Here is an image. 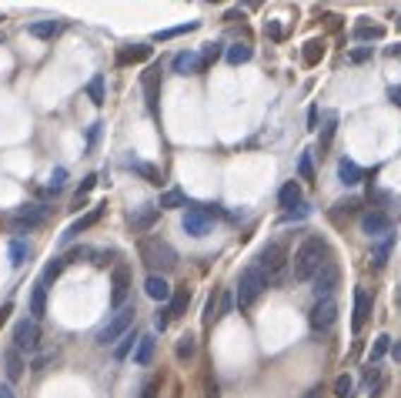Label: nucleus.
Listing matches in <instances>:
<instances>
[{"mask_svg": "<svg viewBox=\"0 0 401 398\" xmlns=\"http://www.w3.org/2000/svg\"><path fill=\"white\" fill-rule=\"evenodd\" d=\"M157 80H161V71H157V67H148L144 78H140L144 94H148V111L150 114H157V101H161V94H157Z\"/></svg>", "mask_w": 401, "mask_h": 398, "instance_id": "2eb2a0df", "label": "nucleus"}, {"mask_svg": "<svg viewBox=\"0 0 401 398\" xmlns=\"http://www.w3.org/2000/svg\"><path fill=\"white\" fill-rule=\"evenodd\" d=\"M221 57V44H204V51H200V64L208 67L211 61H217Z\"/></svg>", "mask_w": 401, "mask_h": 398, "instance_id": "79ce46f5", "label": "nucleus"}, {"mask_svg": "<svg viewBox=\"0 0 401 398\" xmlns=\"http://www.w3.org/2000/svg\"><path fill=\"white\" fill-rule=\"evenodd\" d=\"M388 97H391V104H398V107H401V88H391Z\"/></svg>", "mask_w": 401, "mask_h": 398, "instance_id": "3c124183", "label": "nucleus"}, {"mask_svg": "<svg viewBox=\"0 0 401 398\" xmlns=\"http://www.w3.org/2000/svg\"><path fill=\"white\" fill-rule=\"evenodd\" d=\"M67 268V258H54V261H50L47 268H44V275H40V284H44V288H47L50 282H57V278H61V271Z\"/></svg>", "mask_w": 401, "mask_h": 398, "instance_id": "2f4dec72", "label": "nucleus"}, {"mask_svg": "<svg viewBox=\"0 0 401 398\" xmlns=\"http://www.w3.org/2000/svg\"><path fill=\"white\" fill-rule=\"evenodd\" d=\"M138 342H140V334H134V328H131V332H127L124 338H121V342L114 345V358H127V355H131V351L138 348Z\"/></svg>", "mask_w": 401, "mask_h": 398, "instance_id": "c85d7f7f", "label": "nucleus"}, {"mask_svg": "<svg viewBox=\"0 0 401 398\" xmlns=\"http://www.w3.org/2000/svg\"><path fill=\"white\" fill-rule=\"evenodd\" d=\"M335 395H338V398H351V378H348V375H338V378H335Z\"/></svg>", "mask_w": 401, "mask_h": 398, "instance_id": "37998d69", "label": "nucleus"}, {"mask_svg": "<svg viewBox=\"0 0 401 398\" xmlns=\"http://www.w3.org/2000/svg\"><path fill=\"white\" fill-rule=\"evenodd\" d=\"M171 67H174V74H181V78H188V74H200V71H204V64H200V54H194V51L177 54L174 61H171Z\"/></svg>", "mask_w": 401, "mask_h": 398, "instance_id": "4468645a", "label": "nucleus"}, {"mask_svg": "<svg viewBox=\"0 0 401 398\" xmlns=\"http://www.w3.org/2000/svg\"><path fill=\"white\" fill-rule=\"evenodd\" d=\"M338 178H341V184L345 188H354V184H361V178H364V171L354 161H348V157H341L338 161Z\"/></svg>", "mask_w": 401, "mask_h": 398, "instance_id": "aec40b11", "label": "nucleus"}, {"mask_svg": "<svg viewBox=\"0 0 401 398\" xmlns=\"http://www.w3.org/2000/svg\"><path fill=\"white\" fill-rule=\"evenodd\" d=\"M338 282H341V271H338V265L335 261H328L325 268L318 271L311 278V284H314V298L321 301V298H331L335 295V288H338Z\"/></svg>", "mask_w": 401, "mask_h": 398, "instance_id": "6e6552de", "label": "nucleus"}, {"mask_svg": "<svg viewBox=\"0 0 401 398\" xmlns=\"http://www.w3.org/2000/svg\"><path fill=\"white\" fill-rule=\"evenodd\" d=\"M398 30H401V17H398Z\"/></svg>", "mask_w": 401, "mask_h": 398, "instance_id": "bf43d9fd", "label": "nucleus"}, {"mask_svg": "<svg viewBox=\"0 0 401 398\" xmlns=\"http://www.w3.org/2000/svg\"><path fill=\"white\" fill-rule=\"evenodd\" d=\"M335 131H338V114H325V128H321V138H318V147L328 151L331 141H335Z\"/></svg>", "mask_w": 401, "mask_h": 398, "instance_id": "bb28decb", "label": "nucleus"}, {"mask_svg": "<svg viewBox=\"0 0 401 398\" xmlns=\"http://www.w3.org/2000/svg\"><path fill=\"white\" fill-rule=\"evenodd\" d=\"M37 345H40V321L20 318L13 325V348L17 351H37Z\"/></svg>", "mask_w": 401, "mask_h": 398, "instance_id": "423d86ee", "label": "nucleus"}, {"mask_svg": "<svg viewBox=\"0 0 401 398\" xmlns=\"http://www.w3.org/2000/svg\"><path fill=\"white\" fill-rule=\"evenodd\" d=\"M328 261H331V258H328V241L321 234H311V238H304V244L294 251L291 275H294V282H311Z\"/></svg>", "mask_w": 401, "mask_h": 398, "instance_id": "f257e3e1", "label": "nucleus"}, {"mask_svg": "<svg viewBox=\"0 0 401 398\" xmlns=\"http://www.w3.org/2000/svg\"><path fill=\"white\" fill-rule=\"evenodd\" d=\"M157 207H161V211H167V207H188V198H184V191L171 188V191H164V194H161Z\"/></svg>", "mask_w": 401, "mask_h": 398, "instance_id": "7c9ffc66", "label": "nucleus"}, {"mask_svg": "<svg viewBox=\"0 0 401 398\" xmlns=\"http://www.w3.org/2000/svg\"><path fill=\"white\" fill-rule=\"evenodd\" d=\"M167 325H171V311H167V305H161V308H157V315H154V328H167Z\"/></svg>", "mask_w": 401, "mask_h": 398, "instance_id": "a18cd8bd", "label": "nucleus"}, {"mask_svg": "<svg viewBox=\"0 0 401 398\" xmlns=\"http://www.w3.org/2000/svg\"><path fill=\"white\" fill-rule=\"evenodd\" d=\"M298 174L301 181H314V161H311V151H304L298 161Z\"/></svg>", "mask_w": 401, "mask_h": 398, "instance_id": "58836bf2", "label": "nucleus"}, {"mask_svg": "<svg viewBox=\"0 0 401 398\" xmlns=\"http://www.w3.org/2000/svg\"><path fill=\"white\" fill-rule=\"evenodd\" d=\"M24 351H17V348H7L4 351V372H7V382H20V375H24Z\"/></svg>", "mask_w": 401, "mask_h": 398, "instance_id": "f3484780", "label": "nucleus"}, {"mask_svg": "<svg viewBox=\"0 0 401 398\" xmlns=\"http://www.w3.org/2000/svg\"><path fill=\"white\" fill-rule=\"evenodd\" d=\"M198 24H181V27H171V30H161L157 37L161 40H167V37H177V34H188V30H194Z\"/></svg>", "mask_w": 401, "mask_h": 398, "instance_id": "49530a36", "label": "nucleus"}, {"mask_svg": "<svg viewBox=\"0 0 401 398\" xmlns=\"http://www.w3.org/2000/svg\"><path fill=\"white\" fill-rule=\"evenodd\" d=\"M308 321H311L314 332H328V328L338 321V301H335V298H321V301H314Z\"/></svg>", "mask_w": 401, "mask_h": 398, "instance_id": "0eeeda50", "label": "nucleus"}, {"mask_svg": "<svg viewBox=\"0 0 401 398\" xmlns=\"http://www.w3.org/2000/svg\"><path fill=\"white\" fill-rule=\"evenodd\" d=\"M388 54H391V57H401V44H391Z\"/></svg>", "mask_w": 401, "mask_h": 398, "instance_id": "6e6d98bb", "label": "nucleus"}, {"mask_svg": "<svg viewBox=\"0 0 401 398\" xmlns=\"http://www.w3.org/2000/svg\"><path fill=\"white\" fill-rule=\"evenodd\" d=\"M24 261H27V244L17 238V241H11V265L13 268H20Z\"/></svg>", "mask_w": 401, "mask_h": 398, "instance_id": "4c0bfd02", "label": "nucleus"}, {"mask_svg": "<svg viewBox=\"0 0 401 398\" xmlns=\"http://www.w3.org/2000/svg\"><path fill=\"white\" fill-rule=\"evenodd\" d=\"M361 231L368 234V238H388L391 234V218L385 215V211H368L361 218Z\"/></svg>", "mask_w": 401, "mask_h": 398, "instance_id": "9b49d317", "label": "nucleus"}, {"mask_svg": "<svg viewBox=\"0 0 401 398\" xmlns=\"http://www.w3.org/2000/svg\"><path fill=\"white\" fill-rule=\"evenodd\" d=\"M251 57H254V51H251V44H231L227 47V64H248Z\"/></svg>", "mask_w": 401, "mask_h": 398, "instance_id": "cd10ccee", "label": "nucleus"}, {"mask_svg": "<svg viewBox=\"0 0 401 398\" xmlns=\"http://www.w3.org/2000/svg\"><path fill=\"white\" fill-rule=\"evenodd\" d=\"M0 398H13V388L11 385H0Z\"/></svg>", "mask_w": 401, "mask_h": 398, "instance_id": "5fc2aeb1", "label": "nucleus"}, {"mask_svg": "<svg viewBox=\"0 0 401 398\" xmlns=\"http://www.w3.org/2000/svg\"><path fill=\"white\" fill-rule=\"evenodd\" d=\"M154 334H140V342H138V348H134V365H148L150 358H154Z\"/></svg>", "mask_w": 401, "mask_h": 398, "instance_id": "b1692460", "label": "nucleus"}, {"mask_svg": "<svg viewBox=\"0 0 401 398\" xmlns=\"http://www.w3.org/2000/svg\"><path fill=\"white\" fill-rule=\"evenodd\" d=\"M368 54H371V47H361V51H354V54H351V61H364Z\"/></svg>", "mask_w": 401, "mask_h": 398, "instance_id": "603ef678", "label": "nucleus"}, {"mask_svg": "<svg viewBox=\"0 0 401 398\" xmlns=\"http://www.w3.org/2000/svg\"><path fill=\"white\" fill-rule=\"evenodd\" d=\"M325 54V40H308V51H304V64H318V57Z\"/></svg>", "mask_w": 401, "mask_h": 398, "instance_id": "ea45409f", "label": "nucleus"}, {"mask_svg": "<svg viewBox=\"0 0 401 398\" xmlns=\"http://www.w3.org/2000/svg\"><path fill=\"white\" fill-rule=\"evenodd\" d=\"M148 57H150L148 44H134V47H127V51L117 54V64H138V61H148Z\"/></svg>", "mask_w": 401, "mask_h": 398, "instance_id": "a878e982", "label": "nucleus"}, {"mask_svg": "<svg viewBox=\"0 0 401 398\" xmlns=\"http://www.w3.org/2000/svg\"><path fill=\"white\" fill-rule=\"evenodd\" d=\"M258 268L268 275V284H277V278H281L285 268H288V244L285 241L264 244L261 255H258Z\"/></svg>", "mask_w": 401, "mask_h": 398, "instance_id": "20e7f679", "label": "nucleus"}, {"mask_svg": "<svg viewBox=\"0 0 401 398\" xmlns=\"http://www.w3.org/2000/svg\"><path fill=\"white\" fill-rule=\"evenodd\" d=\"M64 178H67V171H64V167H57V171L50 174V191H54V194L64 188Z\"/></svg>", "mask_w": 401, "mask_h": 398, "instance_id": "de8ad7c7", "label": "nucleus"}, {"mask_svg": "<svg viewBox=\"0 0 401 398\" xmlns=\"http://www.w3.org/2000/svg\"><path fill=\"white\" fill-rule=\"evenodd\" d=\"M277 205L285 207V211H294V207H301L304 201H301V184L298 181H288V184H281V191H277Z\"/></svg>", "mask_w": 401, "mask_h": 398, "instance_id": "a211bd4d", "label": "nucleus"}, {"mask_svg": "<svg viewBox=\"0 0 401 398\" xmlns=\"http://www.w3.org/2000/svg\"><path fill=\"white\" fill-rule=\"evenodd\" d=\"M268 291V275H264L261 268H258V261L254 265H248V268L241 271V282H238V295H234V305H238L241 311H248L258 305V298Z\"/></svg>", "mask_w": 401, "mask_h": 398, "instance_id": "7ed1b4c3", "label": "nucleus"}, {"mask_svg": "<svg viewBox=\"0 0 401 398\" xmlns=\"http://www.w3.org/2000/svg\"><path fill=\"white\" fill-rule=\"evenodd\" d=\"M304 398H321V385H314V388H311V392H308V395H304Z\"/></svg>", "mask_w": 401, "mask_h": 398, "instance_id": "4d7b16f0", "label": "nucleus"}, {"mask_svg": "<svg viewBox=\"0 0 401 398\" xmlns=\"http://www.w3.org/2000/svg\"><path fill=\"white\" fill-rule=\"evenodd\" d=\"M57 30H61V24H57V20H40V24H30V34H34V37H40V40L54 37Z\"/></svg>", "mask_w": 401, "mask_h": 398, "instance_id": "72a5a7b5", "label": "nucleus"}, {"mask_svg": "<svg viewBox=\"0 0 401 398\" xmlns=\"http://www.w3.org/2000/svg\"><path fill=\"white\" fill-rule=\"evenodd\" d=\"M94 184H97V174H88V178L80 181V188H77V194H74V207L84 205V198L90 194V188H94Z\"/></svg>", "mask_w": 401, "mask_h": 398, "instance_id": "e433bc0d", "label": "nucleus"}, {"mask_svg": "<svg viewBox=\"0 0 401 398\" xmlns=\"http://www.w3.org/2000/svg\"><path fill=\"white\" fill-rule=\"evenodd\" d=\"M174 351H177V358L181 361H188V358H194V351H198V342H194V334H181L177 338V345H174Z\"/></svg>", "mask_w": 401, "mask_h": 398, "instance_id": "c756f323", "label": "nucleus"}, {"mask_svg": "<svg viewBox=\"0 0 401 398\" xmlns=\"http://www.w3.org/2000/svg\"><path fill=\"white\" fill-rule=\"evenodd\" d=\"M391 355L401 361V342H391Z\"/></svg>", "mask_w": 401, "mask_h": 398, "instance_id": "864d4df0", "label": "nucleus"}, {"mask_svg": "<svg viewBox=\"0 0 401 398\" xmlns=\"http://www.w3.org/2000/svg\"><path fill=\"white\" fill-rule=\"evenodd\" d=\"M204 398H221V388H217V382H214L211 375L204 378Z\"/></svg>", "mask_w": 401, "mask_h": 398, "instance_id": "09e8293b", "label": "nucleus"}, {"mask_svg": "<svg viewBox=\"0 0 401 398\" xmlns=\"http://www.w3.org/2000/svg\"><path fill=\"white\" fill-rule=\"evenodd\" d=\"M104 207H107V205L90 207V211H88V215H84V218H80V221H74V224L67 228V234H64V241H74V238H77V234H80V231H88L90 224H97V221H100V215H104Z\"/></svg>", "mask_w": 401, "mask_h": 398, "instance_id": "6ab92c4d", "label": "nucleus"}, {"mask_svg": "<svg viewBox=\"0 0 401 398\" xmlns=\"http://www.w3.org/2000/svg\"><path fill=\"white\" fill-rule=\"evenodd\" d=\"M140 261L150 268V275H167L177 268V251L164 238H144L140 241Z\"/></svg>", "mask_w": 401, "mask_h": 398, "instance_id": "f03ea898", "label": "nucleus"}, {"mask_svg": "<svg viewBox=\"0 0 401 398\" xmlns=\"http://www.w3.org/2000/svg\"><path fill=\"white\" fill-rule=\"evenodd\" d=\"M88 94H90V101L97 104V107L104 104V74H94V78H90Z\"/></svg>", "mask_w": 401, "mask_h": 398, "instance_id": "c9c22d12", "label": "nucleus"}, {"mask_svg": "<svg viewBox=\"0 0 401 398\" xmlns=\"http://www.w3.org/2000/svg\"><path fill=\"white\" fill-rule=\"evenodd\" d=\"M391 248H395V238H381V241H378V248L375 251H371V268L375 271H381L385 268V265H388V255H391Z\"/></svg>", "mask_w": 401, "mask_h": 398, "instance_id": "5701e85b", "label": "nucleus"}, {"mask_svg": "<svg viewBox=\"0 0 401 398\" xmlns=\"http://www.w3.org/2000/svg\"><path fill=\"white\" fill-rule=\"evenodd\" d=\"M7 315H11V305H4V308H0V325L7 321Z\"/></svg>", "mask_w": 401, "mask_h": 398, "instance_id": "13d9d810", "label": "nucleus"}, {"mask_svg": "<svg viewBox=\"0 0 401 398\" xmlns=\"http://www.w3.org/2000/svg\"><path fill=\"white\" fill-rule=\"evenodd\" d=\"M368 315H371V295H368L364 288H358V291H354V318H351V328L361 332Z\"/></svg>", "mask_w": 401, "mask_h": 398, "instance_id": "dca6fc26", "label": "nucleus"}, {"mask_svg": "<svg viewBox=\"0 0 401 398\" xmlns=\"http://www.w3.org/2000/svg\"><path fill=\"white\" fill-rule=\"evenodd\" d=\"M191 305V291L188 288H174V295H171V301H167V311H171V318H177V315H184Z\"/></svg>", "mask_w": 401, "mask_h": 398, "instance_id": "393cba45", "label": "nucleus"}, {"mask_svg": "<svg viewBox=\"0 0 401 398\" xmlns=\"http://www.w3.org/2000/svg\"><path fill=\"white\" fill-rule=\"evenodd\" d=\"M385 351H391V338H388V334H378L375 345H371V351H368V361L378 365V361L385 358Z\"/></svg>", "mask_w": 401, "mask_h": 398, "instance_id": "473e14b6", "label": "nucleus"}, {"mask_svg": "<svg viewBox=\"0 0 401 398\" xmlns=\"http://www.w3.org/2000/svg\"><path fill=\"white\" fill-rule=\"evenodd\" d=\"M157 215H161V207H157V205H140L138 211L131 215V224H134L138 231H148L150 224L157 221Z\"/></svg>", "mask_w": 401, "mask_h": 398, "instance_id": "412c9836", "label": "nucleus"}, {"mask_svg": "<svg viewBox=\"0 0 401 398\" xmlns=\"http://www.w3.org/2000/svg\"><path fill=\"white\" fill-rule=\"evenodd\" d=\"M44 218H47V205H24L13 215V228H17V231H24V228L30 231V228H37Z\"/></svg>", "mask_w": 401, "mask_h": 398, "instance_id": "f8f14e48", "label": "nucleus"}, {"mask_svg": "<svg viewBox=\"0 0 401 398\" xmlns=\"http://www.w3.org/2000/svg\"><path fill=\"white\" fill-rule=\"evenodd\" d=\"M231 305H234L231 291H221V298H217V318H225L227 311H231Z\"/></svg>", "mask_w": 401, "mask_h": 398, "instance_id": "c03bdc74", "label": "nucleus"}, {"mask_svg": "<svg viewBox=\"0 0 401 398\" xmlns=\"http://www.w3.org/2000/svg\"><path fill=\"white\" fill-rule=\"evenodd\" d=\"M44 311H47V288L44 284H34V295H30V318L40 321L44 318Z\"/></svg>", "mask_w": 401, "mask_h": 398, "instance_id": "4be33fe9", "label": "nucleus"}, {"mask_svg": "<svg viewBox=\"0 0 401 398\" xmlns=\"http://www.w3.org/2000/svg\"><path fill=\"white\" fill-rule=\"evenodd\" d=\"M144 291H148V298H150V301H157V305L171 301V295H174V288L167 284V278H164V275H148Z\"/></svg>", "mask_w": 401, "mask_h": 398, "instance_id": "ddd939ff", "label": "nucleus"}, {"mask_svg": "<svg viewBox=\"0 0 401 398\" xmlns=\"http://www.w3.org/2000/svg\"><path fill=\"white\" fill-rule=\"evenodd\" d=\"M354 37H361V40H378L381 37V27H371V24H358L354 27Z\"/></svg>", "mask_w": 401, "mask_h": 398, "instance_id": "a19ab883", "label": "nucleus"}, {"mask_svg": "<svg viewBox=\"0 0 401 398\" xmlns=\"http://www.w3.org/2000/svg\"><path fill=\"white\" fill-rule=\"evenodd\" d=\"M134 315H138V308H134V305H124V308L114 311L111 318H107V325H104V328L97 332V345L107 348V345H114V342H121V338L131 332V325H134Z\"/></svg>", "mask_w": 401, "mask_h": 398, "instance_id": "39448f33", "label": "nucleus"}, {"mask_svg": "<svg viewBox=\"0 0 401 398\" xmlns=\"http://www.w3.org/2000/svg\"><path fill=\"white\" fill-rule=\"evenodd\" d=\"M50 361H54V351H47V355H37V358H34V365H30V368H34V372H44V368H47Z\"/></svg>", "mask_w": 401, "mask_h": 398, "instance_id": "8fccbe9b", "label": "nucleus"}, {"mask_svg": "<svg viewBox=\"0 0 401 398\" xmlns=\"http://www.w3.org/2000/svg\"><path fill=\"white\" fill-rule=\"evenodd\" d=\"M181 224H184V231H188L191 238H204V234H211L214 221H211V211H208V207H188Z\"/></svg>", "mask_w": 401, "mask_h": 398, "instance_id": "1a4fd4ad", "label": "nucleus"}, {"mask_svg": "<svg viewBox=\"0 0 401 398\" xmlns=\"http://www.w3.org/2000/svg\"><path fill=\"white\" fill-rule=\"evenodd\" d=\"M131 167L138 171L140 178H148L150 184H161V181H164V174H161V171H157V167H154V164H144V161H134V164H131Z\"/></svg>", "mask_w": 401, "mask_h": 398, "instance_id": "f704fd0d", "label": "nucleus"}, {"mask_svg": "<svg viewBox=\"0 0 401 398\" xmlns=\"http://www.w3.org/2000/svg\"><path fill=\"white\" fill-rule=\"evenodd\" d=\"M127 291H131V268H127V265H117V268H114V278H111V305L124 308Z\"/></svg>", "mask_w": 401, "mask_h": 398, "instance_id": "9d476101", "label": "nucleus"}]
</instances>
